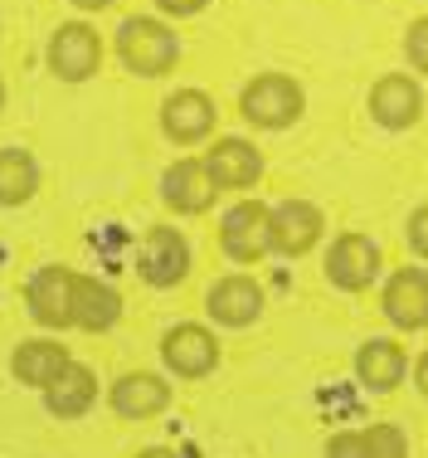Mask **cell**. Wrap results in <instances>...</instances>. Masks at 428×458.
<instances>
[{
	"label": "cell",
	"mask_w": 428,
	"mask_h": 458,
	"mask_svg": "<svg viewBox=\"0 0 428 458\" xmlns=\"http://www.w3.org/2000/svg\"><path fill=\"white\" fill-rule=\"evenodd\" d=\"M161 127H166L171 141L190 147V141L210 137V127H214V103H210L200 89H180V93H171L166 103H161Z\"/></svg>",
	"instance_id": "cell-9"
},
{
	"label": "cell",
	"mask_w": 428,
	"mask_h": 458,
	"mask_svg": "<svg viewBox=\"0 0 428 458\" xmlns=\"http://www.w3.org/2000/svg\"><path fill=\"white\" fill-rule=\"evenodd\" d=\"M326 458H409V439L399 424H370V429H346L326 444Z\"/></svg>",
	"instance_id": "cell-15"
},
{
	"label": "cell",
	"mask_w": 428,
	"mask_h": 458,
	"mask_svg": "<svg viewBox=\"0 0 428 458\" xmlns=\"http://www.w3.org/2000/svg\"><path fill=\"white\" fill-rule=\"evenodd\" d=\"M166 405H171V386L161 376H151V370H131V376H122L113 386V410L122 420H151Z\"/></svg>",
	"instance_id": "cell-17"
},
{
	"label": "cell",
	"mask_w": 428,
	"mask_h": 458,
	"mask_svg": "<svg viewBox=\"0 0 428 458\" xmlns=\"http://www.w3.org/2000/svg\"><path fill=\"white\" fill-rule=\"evenodd\" d=\"M29 312L39 327H73V274L69 268H39L29 278Z\"/></svg>",
	"instance_id": "cell-12"
},
{
	"label": "cell",
	"mask_w": 428,
	"mask_h": 458,
	"mask_svg": "<svg viewBox=\"0 0 428 458\" xmlns=\"http://www.w3.org/2000/svg\"><path fill=\"white\" fill-rule=\"evenodd\" d=\"M239 113H244L254 127H268V132L292 127L302 117V89L288 79V73H258V79L244 89V98H239Z\"/></svg>",
	"instance_id": "cell-2"
},
{
	"label": "cell",
	"mask_w": 428,
	"mask_h": 458,
	"mask_svg": "<svg viewBox=\"0 0 428 458\" xmlns=\"http://www.w3.org/2000/svg\"><path fill=\"white\" fill-rule=\"evenodd\" d=\"M117 318H122V298H117L107 283L73 274V327H83V332H107Z\"/></svg>",
	"instance_id": "cell-18"
},
{
	"label": "cell",
	"mask_w": 428,
	"mask_h": 458,
	"mask_svg": "<svg viewBox=\"0 0 428 458\" xmlns=\"http://www.w3.org/2000/svg\"><path fill=\"white\" fill-rule=\"evenodd\" d=\"M73 5H83V10H107L113 0H73Z\"/></svg>",
	"instance_id": "cell-27"
},
{
	"label": "cell",
	"mask_w": 428,
	"mask_h": 458,
	"mask_svg": "<svg viewBox=\"0 0 428 458\" xmlns=\"http://www.w3.org/2000/svg\"><path fill=\"white\" fill-rule=\"evenodd\" d=\"M404 54H409V64L419 73H428V15L409 25V35H404Z\"/></svg>",
	"instance_id": "cell-23"
},
{
	"label": "cell",
	"mask_w": 428,
	"mask_h": 458,
	"mask_svg": "<svg viewBox=\"0 0 428 458\" xmlns=\"http://www.w3.org/2000/svg\"><path fill=\"white\" fill-rule=\"evenodd\" d=\"M205 171H210V181L219 191H244V185H254L263 176V157L248 141L224 137V141H214V151L205 157Z\"/></svg>",
	"instance_id": "cell-14"
},
{
	"label": "cell",
	"mask_w": 428,
	"mask_h": 458,
	"mask_svg": "<svg viewBox=\"0 0 428 458\" xmlns=\"http://www.w3.org/2000/svg\"><path fill=\"white\" fill-rule=\"evenodd\" d=\"M385 318L404 332L428 327V268H399L385 288Z\"/></svg>",
	"instance_id": "cell-10"
},
{
	"label": "cell",
	"mask_w": 428,
	"mask_h": 458,
	"mask_svg": "<svg viewBox=\"0 0 428 458\" xmlns=\"http://www.w3.org/2000/svg\"><path fill=\"white\" fill-rule=\"evenodd\" d=\"M156 5L166 10V15H195V10H205L210 0H156Z\"/></svg>",
	"instance_id": "cell-25"
},
{
	"label": "cell",
	"mask_w": 428,
	"mask_h": 458,
	"mask_svg": "<svg viewBox=\"0 0 428 458\" xmlns=\"http://www.w3.org/2000/svg\"><path fill=\"white\" fill-rule=\"evenodd\" d=\"M414 380H419V390L428 395V352L419 356V366H414Z\"/></svg>",
	"instance_id": "cell-26"
},
{
	"label": "cell",
	"mask_w": 428,
	"mask_h": 458,
	"mask_svg": "<svg viewBox=\"0 0 428 458\" xmlns=\"http://www.w3.org/2000/svg\"><path fill=\"white\" fill-rule=\"evenodd\" d=\"M166 205L180 215H200L214 205L219 185L210 181V171H205V161H175V166L166 171Z\"/></svg>",
	"instance_id": "cell-16"
},
{
	"label": "cell",
	"mask_w": 428,
	"mask_h": 458,
	"mask_svg": "<svg viewBox=\"0 0 428 458\" xmlns=\"http://www.w3.org/2000/svg\"><path fill=\"white\" fill-rule=\"evenodd\" d=\"M205 308H210V318L224 322V327H248L263 312V288L254 278H244V274H229V278H219L210 288Z\"/></svg>",
	"instance_id": "cell-13"
},
{
	"label": "cell",
	"mask_w": 428,
	"mask_h": 458,
	"mask_svg": "<svg viewBox=\"0 0 428 458\" xmlns=\"http://www.w3.org/2000/svg\"><path fill=\"white\" fill-rule=\"evenodd\" d=\"M370 113H375L380 127H414L424 113V93L414 79H404V73H385V79L370 89Z\"/></svg>",
	"instance_id": "cell-11"
},
{
	"label": "cell",
	"mask_w": 428,
	"mask_h": 458,
	"mask_svg": "<svg viewBox=\"0 0 428 458\" xmlns=\"http://www.w3.org/2000/svg\"><path fill=\"white\" fill-rule=\"evenodd\" d=\"M103 64V39L93 35L88 25H59L49 39V69L59 73L63 83H83L97 73Z\"/></svg>",
	"instance_id": "cell-4"
},
{
	"label": "cell",
	"mask_w": 428,
	"mask_h": 458,
	"mask_svg": "<svg viewBox=\"0 0 428 458\" xmlns=\"http://www.w3.org/2000/svg\"><path fill=\"white\" fill-rule=\"evenodd\" d=\"M93 395H97L93 370L73 366V361L59 370V380H54V386H44V405H49V414H59V420H79V414L93 405Z\"/></svg>",
	"instance_id": "cell-19"
},
{
	"label": "cell",
	"mask_w": 428,
	"mask_h": 458,
	"mask_svg": "<svg viewBox=\"0 0 428 458\" xmlns=\"http://www.w3.org/2000/svg\"><path fill=\"white\" fill-rule=\"evenodd\" d=\"M185 274H190V244H185L175 229L156 225L147 234V249H141V278L151 288H175Z\"/></svg>",
	"instance_id": "cell-7"
},
{
	"label": "cell",
	"mask_w": 428,
	"mask_h": 458,
	"mask_svg": "<svg viewBox=\"0 0 428 458\" xmlns=\"http://www.w3.org/2000/svg\"><path fill=\"white\" fill-rule=\"evenodd\" d=\"M161 356H166V366L175 370V376H185V380H200V376H210L214 361H219V342L205 327H195V322H185V327H171L166 332V342H161Z\"/></svg>",
	"instance_id": "cell-6"
},
{
	"label": "cell",
	"mask_w": 428,
	"mask_h": 458,
	"mask_svg": "<svg viewBox=\"0 0 428 458\" xmlns=\"http://www.w3.org/2000/svg\"><path fill=\"white\" fill-rule=\"evenodd\" d=\"M0 103H5V89H0Z\"/></svg>",
	"instance_id": "cell-29"
},
{
	"label": "cell",
	"mask_w": 428,
	"mask_h": 458,
	"mask_svg": "<svg viewBox=\"0 0 428 458\" xmlns=\"http://www.w3.org/2000/svg\"><path fill=\"white\" fill-rule=\"evenodd\" d=\"M404 234H409V249L419 259H428V205H419V210L409 215V225H404Z\"/></svg>",
	"instance_id": "cell-24"
},
{
	"label": "cell",
	"mask_w": 428,
	"mask_h": 458,
	"mask_svg": "<svg viewBox=\"0 0 428 458\" xmlns=\"http://www.w3.org/2000/svg\"><path fill=\"white\" fill-rule=\"evenodd\" d=\"M39 185V171H35V157L20 147H5L0 151V205H25Z\"/></svg>",
	"instance_id": "cell-22"
},
{
	"label": "cell",
	"mask_w": 428,
	"mask_h": 458,
	"mask_svg": "<svg viewBox=\"0 0 428 458\" xmlns=\"http://www.w3.org/2000/svg\"><path fill=\"white\" fill-rule=\"evenodd\" d=\"M219 244L234 264H258L273 249V210L258 200H244L224 215V229H219Z\"/></svg>",
	"instance_id": "cell-3"
},
{
	"label": "cell",
	"mask_w": 428,
	"mask_h": 458,
	"mask_svg": "<svg viewBox=\"0 0 428 458\" xmlns=\"http://www.w3.org/2000/svg\"><path fill=\"white\" fill-rule=\"evenodd\" d=\"M117 54H122V64L131 73H141V79H156V73H166L175 59H180V45H175V35L161 20H127L122 30H117Z\"/></svg>",
	"instance_id": "cell-1"
},
{
	"label": "cell",
	"mask_w": 428,
	"mask_h": 458,
	"mask_svg": "<svg viewBox=\"0 0 428 458\" xmlns=\"http://www.w3.org/2000/svg\"><path fill=\"white\" fill-rule=\"evenodd\" d=\"M322 229H326V220L312 200H282L278 210H273V249L298 259L322 239Z\"/></svg>",
	"instance_id": "cell-8"
},
{
	"label": "cell",
	"mask_w": 428,
	"mask_h": 458,
	"mask_svg": "<svg viewBox=\"0 0 428 458\" xmlns=\"http://www.w3.org/2000/svg\"><path fill=\"white\" fill-rule=\"evenodd\" d=\"M63 366H69V352L59 342H25L15 352V376L25 386H54Z\"/></svg>",
	"instance_id": "cell-21"
},
{
	"label": "cell",
	"mask_w": 428,
	"mask_h": 458,
	"mask_svg": "<svg viewBox=\"0 0 428 458\" xmlns=\"http://www.w3.org/2000/svg\"><path fill=\"white\" fill-rule=\"evenodd\" d=\"M356 376L370 390H394L404 380V352L394 342H385V336H375V342H365L356 352Z\"/></svg>",
	"instance_id": "cell-20"
},
{
	"label": "cell",
	"mask_w": 428,
	"mask_h": 458,
	"mask_svg": "<svg viewBox=\"0 0 428 458\" xmlns=\"http://www.w3.org/2000/svg\"><path fill=\"white\" fill-rule=\"evenodd\" d=\"M137 458H175L171 449H147V454H137Z\"/></svg>",
	"instance_id": "cell-28"
},
{
	"label": "cell",
	"mask_w": 428,
	"mask_h": 458,
	"mask_svg": "<svg viewBox=\"0 0 428 458\" xmlns=\"http://www.w3.org/2000/svg\"><path fill=\"white\" fill-rule=\"evenodd\" d=\"M375 274H380V249H375L370 234H341L331 244V254H326V278H331L336 288H346V293L370 288Z\"/></svg>",
	"instance_id": "cell-5"
}]
</instances>
